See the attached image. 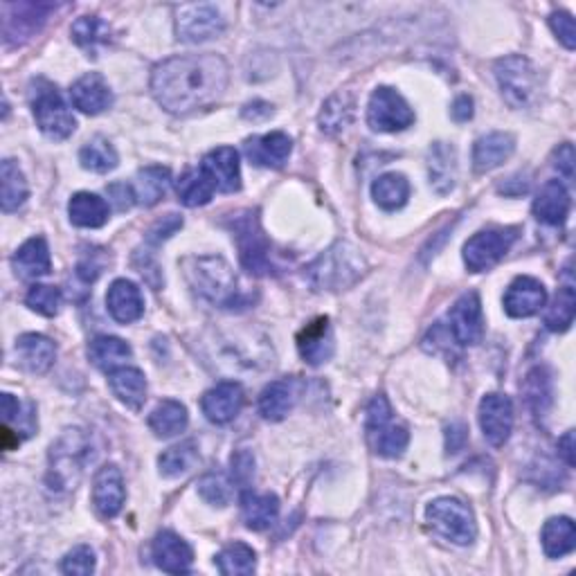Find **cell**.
<instances>
[{"label":"cell","mask_w":576,"mask_h":576,"mask_svg":"<svg viewBox=\"0 0 576 576\" xmlns=\"http://www.w3.org/2000/svg\"><path fill=\"white\" fill-rule=\"evenodd\" d=\"M72 39L88 52H97V48H102L108 41H111V27L106 21H102L99 16H81L72 23Z\"/></svg>","instance_id":"44"},{"label":"cell","mask_w":576,"mask_h":576,"mask_svg":"<svg viewBox=\"0 0 576 576\" xmlns=\"http://www.w3.org/2000/svg\"><path fill=\"white\" fill-rule=\"evenodd\" d=\"M176 192H178V198L183 205L201 207V205H207L212 201L216 189L203 169H187L178 180Z\"/></svg>","instance_id":"41"},{"label":"cell","mask_w":576,"mask_h":576,"mask_svg":"<svg viewBox=\"0 0 576 576\" xmlns=\"http://www.w3.org/2000/svg\"><path fill=\"white\" fill-rule=\"evenodd\" d=\"M466 439H468V430L464 423H450V426L446 428V448H448V453H459V450L464 448L466 444Z\"/></svg>","instance_id":"57"},{"label":"cell","mask_w":576,"mask_h":576,"mask_svg":"<svg viewBox=\"0 0 576 576\" xmlns=\"http://www.w3.org/2000/svg\"><path fill=\"white\" fill-rule=\"evenodd\" d=\"M180 228H183V219H180V216H176V214H169V216H165V221H158L156 228H153L149 234H151L153 241H162V239H169L171 234Z\"/></svg>","instance_id":"59"},{"label":"cell","mask_w":576,"mask_h":576,"mask_svg":"<svg viewBox=\"0 0 576 576\" xmlns=\"http://www.w3.org/2000/svg\"><path fill=\"white\" fill-rule=\"evenodd\" d=\"M61 572L63 574H77V576L93 574L95 572V552L86 545L75 547L61 561Z\"/></svg>","instance_id":"52"},{"label":"cell","mask_w":576,"mask_h":576,"mask_svg":"<svg viewBox=\"0 0 576 576\" xmlns=\"http://www.w3.org/2000/svg\"><path fill=\"white\" fill-rule=\"evenodd\" d=\"M126 500L124 477L115 464H106L97 471L93 482V504L102 518H115Z\"/></svg>","instance_id":"19"},{"label":"cell","mask_w":576,"mask_h":576,"mask_svg":"<svg viewBox=\"0 0 576 576\" xmlns=\"http://www.w3.org/2000/svg\"><path fill=\"white\" fill-rule=\"evenodd\" d=\"M212 345L214 354L210 358L228 372L273 365V349L266 345V340H257L255 333H221Z\"/></svg>","instance_id":"5"},{"label":"cell","mask_w":576,"mask_h":576,"mask_svg":"<svg viewBox=\"0 0 576 576\" xmlns=\"http://www.w3.org/2000/svg\"><path fill=\"white\" fill-rule=\"evenodd\" d=\"M12 266L16 270V275L23 279H39L43 275H48L52 268L48 243H45L43 237L27 239L12 257Z\"/></svg>","instance_id":"30"},{"label":"cell","mask_w":576,"mask_h":576,"mask_svg":"<svg viewBox=\"0 0 576 576\" xmlns=\"http://www.w3.org/2000/svg\"><path fill=\"white\" fill-rule=\"evenodd\" d=\"M574 311H576V295L572 286H563L558 291L554 304L549 306V311L545 315V324L549 331H567L574 322Z\"/></svg>","instance_id":"48"},{"label":"cell","mask_w":576,"mask_h":576,"mask_svg":"<svg viewBox=\"0 0 576 576\" xmlns=\"http://www.w3.org/2000/svg\"><path fill=\"white\" fill-rule=\"evenodd\" d=\"M131 354V347L122 338L115 336H97L88 345V358L93 360L95 367L104 369V372H113V369L122 367L131 358Z\"/></svg>","instance_id":"37"},{"label":"cell","mask_w":576,"mask_h":576,"mask_svg":"<svg viewBox=\"0 0 576 576\" xmlns=\"http://www.w3.org/2000/svg\"><path fill=\"white\" fill-rule=\"evenodd\" d=\"M225 30L223 14L210 3L180 5L176 9V34L185 43H203L216 39Z\"/></svg>","instance_id":"12"},{"label":"cell","mask_w":576,"mask_h":576,"mask_svg":"<svg viewBox=\"0 0 576 576\" xmlns=\"http://www.w3.org/2000/svg\"><path fill=\"white\" fill-rule=\"evenodd\" d=\"M572 198L561 180H549L534 201V214L547 225H563L570 214Z\"/></svg>","instance_id":"29"},{"label":"cell","mask_w":576,"mask_h":576,"mask_svg":"<svg viewBox=\"0 0 576 576\" xmlns=\"http://www.w3.org/2000/svg\"><path fill=\"white\" fill-rule=\"evenodd\" d=\"M187 410L183 403L178 401H162L156 410L149 414V428L153 430L156 437H176L178 432H183L187 428Z\"/></svg>","instance_id":"39"},{"label":"cell","mask_w":576,"mask_h":576,"mask_svg":"<svg viewBox=\"0 0 576 576\" xmlns=\"http://www.w3.org/2000/svg\"><path fill=\"white\" fill-rule=\"evenodd\" d=\"M516 239L518 228H491L473 234L464 246V261L468 270L482 273V270L493 268L511 250Z\"/></svg>","instance_id":"10"},{"label":"cell","mask_w":576,"mask_h":576,"mask_svg":"<svg viewBox=\"0 0 576 576\" xmlns=\"http://www.w3.org/2000/svg\"><path fill=\"white\" fill-rule=\"evenodd\" d=\"M104 266H106V255L104 250H88L81 255L79 264H77V277L81 279L84 284H93L95 279L104 273Z\"/></svg>","instance_id":"53"},{"label":"cell","mask_w":576,"mask_h":576,"mask_svg":"<svg viewBox=\"0 0 576 576\" xmlns=\"http://www.w3.org/2000/svg\"><path fill=\"white\" fill-rule=\"evenodd\" d=\"M372 198L378 207L387 212L401 210L410 198V183L403 174H383L374 180L372 185Z\"/></svg>","instance_id":"38"},{"label":"cell","mask_w":576,"mask_h":576,"mask_svg":"<svg viewBox=\"0 0 576 576\" xmlns=\"http://www.w3.org/2000/svg\"><path fill=\"white\" fill-rule=\"evenodd\" d=\"M243 149H246V156L250 158L252 165L279 169L284 167V162L291 156L293 142L286 133L275 131L266 135H255V138L246 140Z\"/></svg>","instance_id":"22"},{"label":"cell","mask_w":576,"mask_h":576,"mask_svg":"<svg viewBox=\"0 0 576 576\" xmlns=\"http://www.w3.org/2000/svg\"><path fill=\"white\" fill-rule=\"evenodd\" d=\"M198 493H201L205 502L214 504V507H225L232 500L234 486L223 473H207L198 482Z\"/></svg>","instance_id":"49"},{"label":"cell","mask_w":576,"mask_h":576,"mask_svg":"<svg viewBox=\"0 0 576 576\" xmlns=\"http://www.w3.org/2000/svg\"><path fill=\"white\" fill-rule=\"evenodd\" d=\"M216 567L225 576H248L257 570V554L246 543H232L216 556Z\"/></svg>","instance_id":"43"},{"label":"cell","mask_w":576,"mask_h":576,"mask_svg":"<svg viewBox=\"0 0 576 576\" xmlns=\"http://www.w3.org/2000/svg\"><path fill=\"white\" fill-rule=\"evenodd\" d=\"M90 459V439L84 430H66L50 448L48 486L54 493H68L77 486Z\"/></svg>","instance_id":"4"},{"label":"cell","mask_w":576,"mask_h":576,"mask_svg":"<svg viewBox=\"0 0 576 576\" xmlns=\"http://www.w3.org/2000/svg\"><path fill=\"white\" fill-rule=\"evenodd\" d=\"M3 421L5 426L16 430L18 435L30 437L36 430V414H34V405L27 403L23 405L18 399H14L12 394H3Z\"/></svg>","instance_id":"47"},{"label":"cell","mask_w":576,"mask_h":576,"mask_svg":"<svg viewBox=\"0 0 576 576\" xmlns=\"http://www.w3.org/2000/svg\"><path fill=\"white\" fill-rule=\"evenodd\" d=\"M367 439L374 453L390 459L401 457L403 450L408 448V430L394 423L392 405L387 403L383 394L374 396L367 408Z\"/></svg>","instance_id":"7"},{"label":"cell","mask_w":576,"mask_h":576,"mask_svg":"<svg viewBox=\"0 0 576 576\" xmlns=\"http://www.w3.org/2000/svg\"><path fill=\"white\" fill-rule=\"evenodd\" d=\"M300 399V383L295 378H279L264 387L259 396V412L268 421H282Z\"/></svg>","instance_id":"25"},{"label":"cell","mask_w":576,"mask_h":576,"mask_svg":"<svg viewBox=\"0 0 576 576\" xmlns=\"http://www.w3.org/2000/svg\"><path fill=\"white\" fill-rule=\"evenodd\" d=\"M428 176L430 185L439 194H448L457 180V153L446 142L432 144L428 151Z\"/></svg>","instance_id":"32"},{"label":"cell","mask_w":576,"mask_h":576,"mask_svg":"<svg viewBox=\"0 0 576 576\" xmlns=\"http://www.w3.org/2000/svg\"><path fill=\"white\" fill-rule=\"evenodd\" d=\"M234 234H237L239 250H241V264L246 266L250 273L264 275L270 270V252L268 241L264 232L259 230V223L252 214L241 216L234 223Z\"/></svg>","instance_id":"15"},{"label":"cell","mask_w":576,"mask_h":576,"mask_svg":"<svg viewBox=\"0 0 576 576\" xmlns=\"http://www.w3.org/2000/svg\"><path fill=\"white\" fill-rule=\"evenodd\" d=\"M525 394L534 412H545L547 405L552 403V383H549V376L543 367H536L534 372L527 376Z\"/></svg>","instance_id":"50"},{"label":"cell","mask_w":576,"mask_h":576,"mask_svg":"<svg viewBox=\"0 0 576 576\" xmlns=\"http://www.w3.org/2000/svg\"><path fill=\"white\" fill-rule=\"evenodd\" d=\"M241 511L248 529L264 531L279 516V500L273 493H243Z\"/></svg>","instance_id":"33"},{"label":"cell","mask_w":576,"mask_h":576,"mask_svg":"<svg viewBox=\"0 0 576 576\" xmlns=\"http://www.w3.org/2000/svg\"><path fill=\"white\" fill-rule=\"evenodd\" d=\"M412 122L414 111L394 88L381 86L374 90L372 97H369L367 124L372 126L374 131L396 133L408 129V126H412Z\"/></svg>","instance_id":"11"},{"label":"cell","mask_w":576,"mask_h":576,"mask_svg":"<svg viewBox=\"0 0 576 576\" xmlns=\"http://www.w3.org/2000/svg\"><path fill=\"white\" fill-rule=\"evenodd\" d=\"M32 113L39 129L52 140H66L77 129L75 117L59 90L43 79L32 86Z\"/></svg>","instance_id":"8"},{"label":"cell","mask_w":576,"mask_h":576,"mask_svg":"<svg viewBox=\"0 0 576 576\" xmlns=\"http://www.w3.org/2000/svg\"><path fill=\"white\" fill-rule=\"evenodd\" d=\"M297 349H300V356L306 363L313 367L327 363L333 356V349H336L329 318H318L306 324L300 336H297Z\"/></svg>","instance_id":"23"},{"label":"cell","mask_w":576,"mask_h":576,"mask_svg":"<svg viewBox=\"0 0 576 576\" xmlns=\"http://www.w3.org/2000/svg\"><path fill=\"white\" fill-rule=\"evenodd\" d=\"M108 383H111L117 401H122L126 408L140 410L144 401H147V378H144L140 369L117 367L108 374Z\"/></svg>","instance_id":"31"},{"label":"cell","mask_w":576,"mask_h":576,"mask_svg":"<svg viewBox=\"0 0 576 576\" xmlns=\"http://www.w3.org/2000/svg\"><path fill=\"white\" fill-rule=\"evenodd\" d=\"M243 401H246L243 387L234 381H225L205 392L201 408L205 417L212 423H216V426H225V423L237 419V414L243 408Z\"/></svg>","instance_id":"18"},{"label":"cell","mask_w":576,"mask_h":576,"mask_svg":"<svg viewBox=\"0 0 576 576\" xmlns=\"http://www.w3.org/2000/svg\"><path fill=\"white\" fill-rule=\"evenodd\" d=\"M196 462H198V448L194 441H185V444L169 448L158 457L160 475H165V477L185 475L192 471Z\"/></svg>","instance_id":"46"},{"label":"cell","mask_w":576,"mask_h":576,"mask_svg":"<svg viewBox=\"0 0 576 576\" xmlns=\"http://www.w3.org/2000/svg\"><path fill=\"white\" fill-rule=\"evenodd\" d=\"M545 302L547 291L538 279L518 277L513 279V284L507 288V295H504V311L511 318H531V315L543 309Z\"/></svg>","instance_id":"20"},{"label":"cell","mask_w":576,"mask_h":576,"mask_svg":"<svg viewBox=\"0 0 576 576\" xmlns=\"http://www.w3.org/2000/svg\"><path fill=\"white\" fill-rule=\"evenodd\" d=\"M151 556L162 572L185 574L194 563V552L174 531H160L151 545Z\"/></svg>","instance_id":"21"},{"label":"cell","mask_w":576,"mask_h":576,"mask_svg":"<svg viewBox=\"0 0 576 576\" xmlns=\"http://www.w3.org/2000/svg\"><path fill=\"white\" fill-rule=\"evenodd\" d=\"M252 477H255V457H252L250 450L241 448L232 455V480L246 486Z\"/></svg>","instance_id":"55"},{"label":"cell","mask_w":576,"mask_h":576,"mask_svg":"<svg viewBox=\"0 0 576 576\" xmlns=\"http://www.w3.org/2000/svg\"><path fill=\"white\" fill-rule=\"evenodd\" d=\"M201 169L212 180L216 192L232 194L241 189L239 153L232 147H216L203 158Z\"/></svg>","instance_id":"17"},{"label":"cell","mask_w":576,"mask_h":576,"mask_svg":"<svg viewBox=\"0 0 576 576\" xmlns=\"http://www.w3.org/2000/svg\"><path fill=\"white\" fill-rule=\"evenodd\" d=\"M549 27H552L554 34L561 39L567 50L576 48V30H574V18L567 12H554L549 16Z\"/></svg>","instance_id":"54"},{"label":"cell","mask_w":576,"mask_h":576,"mask_svg":"<svg viewBox=\"0 0 576 576\" xmlns=\"http://www.w3.org/2000/svg\"><path fill=\"white\" fill-rule=\"evenodd\" d=\"M171 183L169 169L167 167H144L138 171V176L133 180V196L135 203L144 207H151L160 203L165 198L167 189Z\"/></svg>","instance_id":"35"},{"label":"cell","mask_w":576,"mask_h":576,"mask_svg":"<svg viewBox=\"0 0 576 576\" xmlns=\"http://www.w3.org/2000/svg\"><path fill=\"white\" fill-rule=\"evenodd\" d=\"M270 113H273V106L266 104V102H252V104H246V108H243V117L246 120H264V117H268Z\"/></svg>","instance_id":"62"},{"label":"cell","mask_w":576,"mask_h":576,"mask_svg":"<svg viewBox=\"0 0 576 576\" xmlns=\"http://www.w3.org/2000/svg\"><path fill=\"white\" fill-rule=\"evenodd\" d=\"M495 77L502 90V97L513 108L531 104L538 90V75L534 63L527 57H504L495 63Z\"/></svg>","instance_id":"9"},{"label":"cell","mask_w":576,"mask_h":576,"mask_svg":"<svg viewBox=\"0 0 576 576\" xmlns=\"http://www.w3.org/2000/svg\"><path fill=\"white\" fill-rule=\"evenodd\" d=\"M513 151H516V138H513L511 133L495 131L489 135H482V138L475 142L473 149V167L477 174H486V171H491L495 167H500L502 162H507Z\"/></svg>","instance_id":"28"},{"label":"cell","mask_w":576,"mask_h":576,"mask_svg":"<svg viewBox=\"0 0 576 576\" xmlns=\"http://www.w3.org/2000/svg\"><path fill=\"white\" fill-rule=\"evenodd\" d=\"M446 329L459 347L477 345L484 333V318H482V302L477 293H466L459 297L453 309L448 313Z\"/></svg>","instance_id":"14"},{"label":"cell","mask_w":576,"mask_h":576,"mask_svg":"<svg viewBox=\"0 0 576 576\" xmlns=\"http://www.w3.org/2000/svg\"><path fill=\"white\" fill-rule=\"evenodd\" d=\"M0 178H3V194H0V203H3V212H16L27 201V180L23 176V171L18 169L14 160H3V167H0Z\"/></svg>","instance_id":"42"},{"label":"cell","mask_w":576,"mask_h":576,"mask_svg":"<svg viewBox=\"0 0 576 576\" xmlns=\"http://www.w3.org/2000/svg\"><path fill=\"white\" fill-rule=\"evenodd\" d=\"M27 306L32 311L45 315V318H52V315L59 313L61 306V291L57 286H48V284H36L30 288V293L25 297Z\"/></svg>","instance_id":"51"},{"label":"cell","mask_w":576,"mask_h":576,"mask_svg":"<svg viewBox=\"0 0 576 576\" xmlns=\"http://www.w3.org/2000/svg\"><path fill=\"white\" fill-rule=\"evenodd\" d=\"M70 99L81 113L99 115L113 104V93H111V88H108L106 79L102 75H97V72H90V75H84L81 79H77L75 84H72Z\"/></svg>","instance_id":"24"},{"label":"cell","mask_w":576,"mask_h":576,"mask_svg":"<svg viewBox=\"0 0 576 576\" xmlns=\"http://www.w3.org/2000/svg\"><path fill=\"white\" fill-rule=\"evenodd\" d=\"M558 455L565 459L567 466H574V430H567L565 435L558 439Z\"/></svg>","instance_id":"61"},{"label":"cell","mask_w":576,"mask_h":576,"mask_svg":"<svg viewBox=\"0 0 576 576\" xmlns=\"http://www.w3.org/2000/svg\"><path fill=\"white\" fill-rule=\"evenodd\" d=\"M228 79V63L219 54H187L153 68L151 93L165 111L187 115L219 102L228 88Z\"/></svg>","instance_id":"1"},{"label":"cell","mask_w":576,"mask_h":576,"mask_svg":"<svg viewBox=\"0 0 576 576\" xmlns=\"http://www.w3.org/2000/svg\"><path fill=\"white\" fill-rule=\"evenodd\" d=\"M576 529L570 518H552L543 527V549L549 558H561L574 552Z\"/></svg>","instance_id":"40"},{"label":"cell","mask_w":576,"mask_h":576,"mask_svg":"<svg viewBox=\"0 0 576 576\" xmlns=\"http://www.w3.org/2000/svg\"><path fill=\"white\" fill-rule=\"evenodd\" d=\"M3 36L7 45H23L41 30L48 21V14L54 12V5L48 3H12L5 5Z\"/></svg>","instance_id":"13"},{"label":"cell","mask_w":576,"mask_h":576,"mask_svg":"<svg viewBox=\"0 0 576 576\" xmlns=\"http://www.w3.org/2000/svg\"><path fill=\"white\" fill-rule=\"evenodd\" d=\"M79 162L81 167L95 171V174H108V171H113L117 167V151L108 140L93 138L81 147Z\"/></svg>","instance_id":"45"},{"label":"cell","mask_w":576,"mask_h":576,"mask_svg":"<svg viewBox=\"0 0 576 576\" xmlns=\"http://www.w3.org/2000/svg\"><path fill=\"white\" fill-rule=\"evenodd\" d=\"M554 167L558 169V174L565 176V180L574 178V149H572L570 142H565V144H561V147H558Z\"/></svg>","instance_id":"56"},{"label":"cell","mask_w":576,"mask_h":576,"mask_svg":"<svg viewBox=\"0 0 576 576\" xmlns=\"http://www.w3.org/2000/svg\"><path fill=\"white\" fill-rule=\"evenodd\" d=\"M185 275L189 286L205 302L232 309L241 300L239 279L223 257H194L185 261Z\"/></svg>","instance_id":"2"},{"label":"cell","mask_w":576,"mask_h":576,"mask_svg":"<svg viewBox=\"0 0 576 576\" xmlns=\"http://www.w3.org/2000/svg\"><path fill=\"white\" fill-rule=\"evenodd\" d=\"M367 261L351 243H336L306 268V279L315 291H345L365 275Z\"/></svg>","instance_id":"3"},{"label":"cell","mask_w":576,"mask_h":576,"mask_svg":"<svg viewBox=\"0 0 576 576\" xmlns=\"http://www.w3.org/2000/svg\"><path fill=\"white\" fill-rule=\"evenodd\" d=\"M354 113H356L354 95L347 93V90H340V93L331 95L320 111L322 133L336 135L340 131H345L351 120H354Z\"/></svg>","instance_id":"36"},{"label":"cell","mask_w":576,"mask_h":576,"mask_svg":"<svg viewBox=\"0 0 576 576\" xmlns=\"http://www.w3.org/2000/svg\"><path fill=\"white\" fill-rule=\"evenodd\" d=\"M426 520L435 534L455 545H471L477 536V522L468 504L457 498H437L428 504Z\"/></svg>","instance_id":"6"},{"label":"cell","mask_w":576,"mask_h":576,"mask_svg":"<svg viewBox=\"0 0 576 576\" xmlns=\"http://www.w3.org/2000/svg\"><path fill=\"white\" fill-rule=\"evenodd\" d=\"M450 113H453L455 122H468L473 117V99L468 95H459L453 108H450Z\"/></svg>","instance_id":"60"},{"label":"cell","mask_w":576,"mask_h":576,"mask_svg":"<svg viewBox=\"0 0 576 576\" xmlns=\"http://www.w3.org/2000/svg\"><path fill=\"white\" fill-rule=\"evenodd\" d=\"M480 426L486 441L500 448L513 430V403L507 394H486L480 403Z\"/></svg>","instance_id":"16"},{"label":"cell","mask_w":576,"mask_h":576,"mask_svg":"<svg viewBox=\"0 0 576 576\" xmlns=\"http://www.w3.org/2000/svg\"><path fill=\"white\" fill-rule=\"evenodd\" d=\"M106 306L113 320L120 324H131L142 318L144 300L140 288L129 279H115L106 293Z\"/></svg>","instance_id":"26"},{"label":"cell","mask_w":576,"mask_h":576,"mask_svg":"<svg viewBox=\"0 0 576 576\" xmlns=\"http://www.w3.org/2000/svg\"><path fill=\"white\" fill-rule=\"evenodd\" d=\"M68 214L70 221L79 225V228H102L108 221V203L102 196L90 194V192H79L70 198L68 203Z\"/></svg>","instance_id":"34"},{"label":"cell","mask_w":576,"mask_h":576,"mask_svg":"<svg viewBox=\"0 0 576 576\" xmlns=\"http://www.w3.org/2000/svg\"><path fill=\"white\" fill-rule=\"evenodd\" d=\"M14 351L21 367L32 374H45L54 365V358H57L54 342L41 336V333H25L16 340Z\"/></svg>","instance_id":"27"},{"label":"cell","mask_w":576,"mask_h":576,"mask_svg":"<svg viewBox=\"0 0 576 576\" xmlns=\"http://www.w3.org/2000/svg\"><path fill=\"white\" fill-rule=\"evenodd\" d=\"M108 194H111V201L115 203V207L120 212L129 210V207L135 203V196H133V187H129L126 183H115L108 187Z\"/></svg>","instance_id":"58"}]
</instances>
